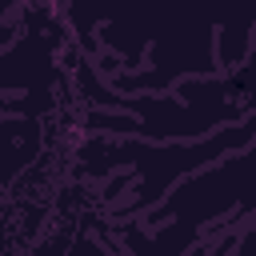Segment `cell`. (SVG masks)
<instances>
[{
	"label": "cell",
	"mask_w": 256,
	"mask_h": 256,
	"mask_svg": "<svg viewBox=\"0 0 256 256\" xmlns=\"http://www.w3.org/2000/svg\"><path fill=\"white\" fill-rule=\"evenodd\" d=\"M252 140H256V112L244 116L232 128H220V132L196 140V144L192 140H180V144H152V140L112 144V140H88V144L76 148V160H80L84 176H104V172H124V168L140 172L136 192L116 208V220H124V216L152 212L172 184H180L192 172L208 168V160H224V152H244Z\"/></svg>",
	"instance_id": "1"
},
{
	"label": "cell",
	"mask_w": 256,
	"mask_h": 256,
	"mask_svg": "<svg viewBox=\"0 0 256 256\" xmlns=\"http://www.w3.org/2000/svg\"><path fill=\"white\" fill-rule=\"evenodd\" d=\"M68 256H116V252H108V248H104L100 240H92V236H80Z\"/></svg>",
	"instance_id": "4"
},
{
	"label": "cell",
	"mask_w": 256,
	"mask_h": 256,
	"mask_svg": "<svg viewBox=\"0 0 256 256\" xmlns=\"http://www.w3.org/2000/svg\"><path fill=\"white\" fill-rule=\"evenodd\" d=\"M40 152V120H0V188L12 184Z\"/></svg>",
	"instance_id": "2"
},
{
	"label": "cell",
	"mask_w": 256,
	"mask_h": 256,
	"mask_svg": "<svg viewBox=\"0 0 256 256\" xmlns=\"http://www.w3.org/2000/svg\"><path fill=\"white\" fill-rule=\"evenodd\" d=\"M252 28H256V8L220 20V32H216V68H224V76L236 72V68L248 60V52H252V44H256Z\"/></svg>",
	"instance_id": "3"
}]
</instances>
